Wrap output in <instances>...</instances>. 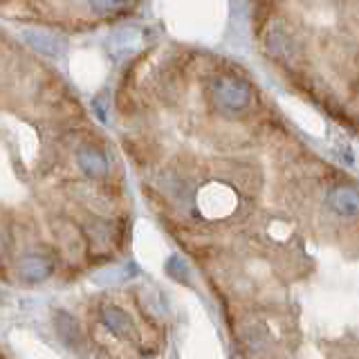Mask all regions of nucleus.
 Instances as JSON below:
<instances>
[{
	"instance_id": "1",
	"label": "nucleus",
	"mask_w": 359,
	"mask_h": 359,
	"mask_svg": "<svg viewBox=\"0 0 359 359\" xmlns=\"http://www.w3.org/2000/svg\"><path fill=\"white\" fill-rule=\"evenodd\" d=\"M209 97H211V106L218 115L224 117H238L245 110H250L254 95L252 88L247 81L238 76H218L213 79V83L209 88Z\"/></svg>"
},
{
	"instance_id": "2",
	"label": "nucleus",
	"mask_w": 359,
	"mask_h": 359,
	"mask_svg": "<svg viewBox=\"0 0 359 359\" xmlns=\"http://www.w3.org/2000/svg\"><path fill=\"white\" fill-rule=\"evenodd\" d=\"M16 269H18V276L25 280V283L34 285V283H43V280H48L52 276L54 263L43 254H27L18 261Z\"/></svg>"
},
{
	"instance_id": "3",
	"label": "nucleus",
	"mask_w": 359,
	"mask_h": 359,
	"mask_svg": "<svg viewBox=\"0 0 359 359\" xmlns=\"http://www.w3.org/2000/svg\"><path fill=\"white\" fill-rule=\"evenodd\" d=\"M328 207L339 218L359 216V191L353 187H334L328 194Z\"/></svg>"
},
{
	"instance_id": "4",
	"label": "nucleus",
	"mask_w": 359,
	"mask_h": 359,
	"mask_svg": "<svg viewBox=\"0 0 359 359\" xmlns=\"http://www.w3.org/2000/svg\"><path fill=\"white\" fill-rule=\"evenodd\" d=\"M99 319L104 323V328L108 332H112L119 339H130L133 332H135V325L130 321V317L126 312H121L115 306H104L99 310Z\"/></svg>"
},
{
	"instance_id": "5",
	"label": "nucleus",
	"mask_w": 359,
	"mask_h": 359,
	"mask_svg": "<svg viewBox=\"0 0 359 359\" xmlns=\"http://www.w3.org/2000/svg\"><path fill=\"white\" fill-rule=\"evenodd\" d=\"M76 162H79V168L93 180H101L108 175V160L106 155L101 153L95 146H83L81 151L76 155Z\"/></svg>"
},
{
	"instance_id": "6",
	"label": "nucleus",
	"mask_w": 359,
	"mask_h": 359,
	"mask_svg": "<svg viewBox=\"0 0 359 359\" xmlns=\"http://www.w3.org/2000/svg\"><path fill=\"white\" fill-rule=\"evenodd\" d=\"M22 41H25L29 48H34V50L45 54V56H63L65 54V45L56 36H52V34H48V32L25 29V32H22Z\"/></svg>"
},
{
	"instance_id": "7",
	"label": "nucleus",
	"mask_w": 359,
	"mask_h": 359,
	"mask_svg": "<svg viewBox=\"0 0 359 359\" xmlns=\"http://www.w3.org/2000/svg\"><path fill=\"white\" fill-rule=\"evenodd\" d=\"M54 330L56 334H59V339L67 346V348H76L79 344H81V328H79L76 319L72 317V314L67 312H56L54 317Z\"/></svg>"
},
{
	"instance_id": "8",
	"label": "nucleus",
	"mask_w": 359,
	"mask_h": 359,
	"mask_svg": "<svg viewBox=\"0 0 359 359\" xmlns=\"http://www.w3.org/2000/svg\"><path fill=\"white\" fill-rule=\"evenodd\" d=\"M265 43H267V50L274 56H278V59H285V56H292V52H294V41L290 39V34L280 25H274L267 32Z\"/></svg>"
},
{
	"instance_id": "9",
	"label": "nucleus",
	"mask_w": 359,
	"mask_h": 359,
	"mask_svg": "<svg viewBox=\"0 0 359 359\" xmlns=\"http://www.w3.org/2000/svg\"><path fill=\"white\" fill-rule=\"evenodd\" d=\"M166 274L171 276L173 280H177V283H184V285L191 283V269L184 263V258H180L177 254H173L166 261Z\"/></svg>"
},
{
	"instance_id": "10",
	"label": "nucleus",
	"mask_w": 359,
	"mask_h": 359,
	"mask_svg": "<svg viewBox=\"0 0 359 359\" xmlns=\"http://www.w3.org/2000/svg\"><path fill=\"white\" fill-rule=\"evenodd\" d=\"M90 9L99 16H110V14H119L123 7H128L130 0H88Z\"/></svg>"
},
{
	"instance_id": "11",
	"label": "nucleus",
	"mask_w": 359,
	"mask_h": 359,
	"mask_svg": "<svg viewBox=\"0 0 359 359\" xmlns=\"http://www.w3.org/2000/svg\"><path fill=\"white\" fill-rule=\"evenodd\" d=\"M93 108H95V112H97V117L106 123V121H108V93L97 95V97L93 99Z\"/></svg>"
}]
</instances>
